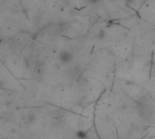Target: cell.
Instances as JSON below:
<instances>
[{"mask_svg":"<svg viewBox=\"0 0 155 139\" xmlns=\"http://www.w3.org/2000/svg\"><path fill=\"white\" fill-rule=\"evenodd\" d=\"M137 112L140 118L146 121L153 120L155 117V104L152 98L143 96L137 101Z\"/></svg>","mask_w":155,"mask_h":139,"instance_id":"obj_1","label":"cell"},{"mask_svg":"<svg viewBox=\"0 0 155 139\" xmlns=\"http://www.w3.org/2000/svg\"><path fill=\"white\" fill-rule=\"evenodd\" d=\"M59 62L62 64H68L74 60V54L69 51H62L58 55Z\"/></svg>","mask_w":155,"mask_h":139,"instance_id":"obj_2","label":"cell"},{"mask_svg":"<svg viewBox=\"0 0 155 139\" xmlns=\"http://www.w3.org/2000/svg\"><path fill=\"white\" fill-rule=\"evenodd\" d=\"M81 71H82V70H81V67H80L79 65L74 66V67H73L72 69H70V71H69V73H68V76H69V78H71L72 80H74V79L78 78V77L80 76Z\"/></svg>","mask_w":155,"mask_h":139,"instance_id":"obj_3","label":"cell"},{"mask_svg":"<svg viewBox=\"0 0 155 139\" xmlns=\"http://www.w3.org/2000/svg\"><path fill=\"white\" fill-rule=\"evenodd\" d=\"M35 115L33 113H29L23 118V122L27 125H31L32 123L35 122Z\"/></svg>","mask_w":155,"mask_h":139,"instance_id":"obj_4","label":"cell"},{"mask_svg":"<svg viewBox=\"0 0 155 139\" xmlns=\"http://www.w3.org/2000/svg\"><path fill=\"white\" fill-rule=\"evenodd\" d=\"M75 137L78 139H86L88 137V134L86 131H84V130H78L76 133H75Z\"/></svg>","mask_w":155,"mask_h":139,"instance_id":"obj_5","label":"cell"},{"mask_svg":"<svg viewBox=\"0 0 155 139\" xmlns=\"http://www.w3.org/2000/svg\"><path fill=\"white\" fill-rule=\"evenodd\" d=\"M105 36V32L104 31V30H101L100 32H99V33H98V37H99V39H104V37Z\"/></svg>","mask_w":155,"mask_h":139,"instance_id":"obj_6","label":"cell"},{"mask_svg":"<svg viewBox=\"0 0 155 139\" xmlns=\"http://www.w3.org/2000/svg\"><path fill=\"white\" fill-rule=\"evenodd\" d=\"M134 2V0H126V3H127L128 5H132Z\"/></svg>","mask_w":155,"mask_h":139,"instance_id":"obj_7","label":"cell"},{"mask_svg":"<svg viewBox=\"0 0 155 139\" xmlns=\"http://www.w3.org/2000/svg\"><path fill=\"white\" fill-rule=\"evenodd\" d=\"M89 1H90L91 3H95V2H97L98 0H89Z\"/></svg>","mask_w":155,"mask_h":139,"instance_id":"obj_8","label":"cell"}]
</instances>
